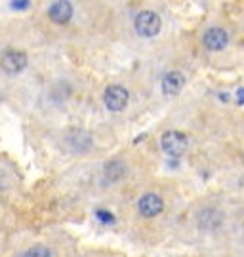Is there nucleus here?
<instances>
[{"label": "nucleus", "mask_w": 244, "mask_h": 257, "mask_svg": "<svg viewBox=\"0 0 244 257\" xmlns=\"http://www.w3.org/2000/svg\"><path fill=\"white\" fill-rule=\"evenodd\" d=\"M187 145H189L187 135L183 131H178V129H170V131H166L163 137H161L163 151L168 156H172V158H179L187 151Z\"/></svg>", "instance_id": "f257e3e1"}, {"label": "nucleus", "mask_w": 244, "mask_h": 257, "mask_svg": "<svg viewBox=\"0 0 244 257\" xmlns=\"http://www.w3.org/2000/svg\"><path fill=\"white\" fill-rule=\"evenodd\" d=\"M134 27L139 36H145V38H153L161 32V27H163V21L159 14L151 12V10H145V12H139L136 16V21H134Z\"/></svg>", "instance_id": "f03ea898"}, {"label": "nucleus", "mask_w": 244, "mask_h": 257, "mask_svg": "<svg viewBox=\"0 0 244 257\" xmlns=\"http://www.w3.org/2000/svg\"><path fill=\"white\" fill-rule=\"evenodd\" d=\"M0 67L8 75H19L27 67V55L19 50H6L0 57Z\"/></svg>", "instance_id": "7ed1b4c3"}, {"label": "nucleus", "mask_w": 244, "mask_h": 257, "mask_svg": "<svg viewBox=\"0 0 244 257\" xmlns=\"http://www.w3.org/2000/svg\"><path fill=\"white\" fill-rule=\"evenodd\" d=\"M128 90L118 86V84H113L105 90V96H103V101H105V107L113 113H120L126 105H128Z\"/></svg>", "instance_id": "20e7f679"}, {"label": "nucleus", "mask_w": 244, "mask_h": 257, "mask_svg": "<svg viewBox=\"0 0 244 257\" xmlns=\"http://www.w3.org/2000/svg\"><path fill=\"white\" fill-rule=\"evenodd\" d=\"M202 42H204L206 50H210V51H221V50L227 48L229 32L223 27H210L208 31L204 32Z\"/></svg>", "instance_id": "39448f33"}, {"label": "nucleus", "mask_w": 244, "mask_h": 257, "mask_svg": "<svg viewBox=\"0 0 244 257\" xmlns=\"http://www.w3.org/2000/svg\"><path fill=\"white\" fill-rule=\"evenodd\" d=\"M137 209H139V213H141L143 217H149V219H151V217H157V215L163 211L164 202L159 194L149 193V194H145V196L139 198V202H137Z\"/></svg>", "instance_id": "423d86ee"}, {"label": "nucleus", "mask_w": 244, "mask_h": 257, "mask_svg": "<svg viewBox=\"0 0 244 257\" xmlns=\"http://www.w3.org/2000/svg\"><path fill=\"white\" fill-rule=\"evenodd\" d=\"M185 86V77L179 71H170L163 78V92L164 96H178Z\"/></svg>", "instance_id": "0eeeda50"}, {"label": "nucleus", "mask_w": 244, "mask_h": 257, "mask_svg": "<svg viewBox=\"0 0 244 257\" xmlns=\"http://www.w3.org/2000/svg\"><path fill=\"white\" fill-rule=\"evenodd\" d=\"M48 16L54 23L63 25V23H67V21L73 17V4H71V2H65V0L54 2L48 8Z\"/></svg>", "instance_id": "6e6552de"}, {"label": "nucleus", "mask_w": 244, "mask_h": 257, "mask_svg": "<svg viewBox=\"0 0 244 257\" xmlns=\"http://www.w3.org/2000/svg\"><path fill=\"white\" fill-rule=\"evenodd\" d=\"M221 221H223V213L216 208L202 209L198 215V227L204 231H214L216 227L221 225Z\"/></svg>", "instance_id": "1a4fd4ad"}, {"label": "nucleus", "mask_w": 244, "mask_h": 257, "mask_svg": "<svg viewBox=\"0 0 244 257\" xmlns=\"http://www.w3.org/2000/svg\"><path fill=\"white\" fill-rule=\"evenodd\" d=\"M126 174V166L120 160H111L109 164H105V177L109 181H118L120 177H124Z\"/></svg>", "instance_id": "9d476101"}, {"label": "nucleus", "mask_w": 244, "mask_h": 257, "mask_svg": "<svg viewBox=\"0 0 244 257\" xmlns=\"http://www.w3.org/2000/svg\"><path fill=\"white\" fill-rule=\"evenodd\" d=\"M21 257H52V252H50V248L42 246V244H38V246L29 248V250H27Z\"/></svg>", "instance_id": "9b49d317"}, {"label": "nucleus", "mask_w": 244, "mask_h": 257, "mask_svg": "<svg viewBox=\"0 0 244 257\" xmlns=\"http://www.w3.org/2000/svg\"><path fill=\"white\" fill-rule=\"evenodd\" d=\"M96 217H98L101 223H114V217L111 211H105V209H98L96 211Z\"/></svg>", "instance_id": "f8f14e48"}, {"label": "nucleus", "mask_w": 244, "mask_h": 257, "mask_svg": "<svg viewBox=\"0 0 244 257\" xmlns=\"http://www.w3.org/2000/svg\"><path fill=\"white\" fill-rule=\"evenodd\" d=\"M29 4H31L29 0H21V2H12V8H14V10H27V8H29Z\"/></svg>", "instance_id": "ddd939ff"}, {"label": "nucleus", "mask_w": 244, "mask_h": 257, "mask_svg": "<svg viewBox=\"0 0 244 257\" xmlns=\"http://www.w3.org/2000/svg\"><path fill=\"white\" fill-rule=\"evenodd\" d=\"M237 103H239V105H244V88H241V90L237 92Z\"/></svg>", "instance_id": "4468645a"}]
</instances>
